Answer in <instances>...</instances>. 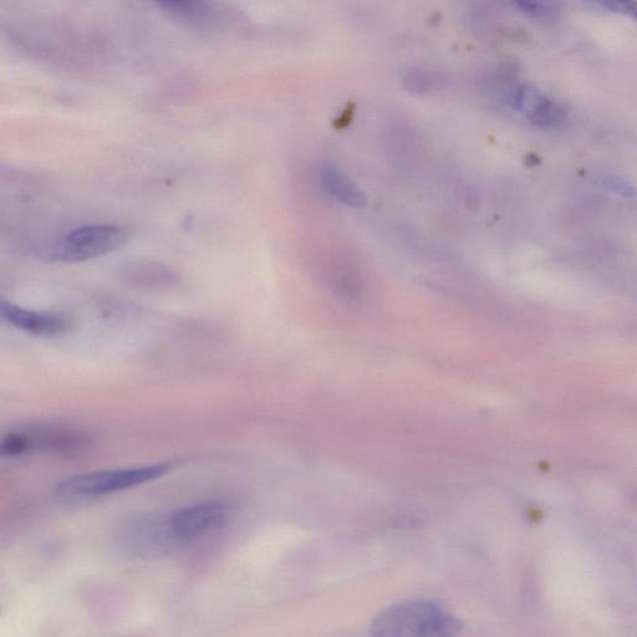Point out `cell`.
<instances>
[{
    "label": "cell",
    "mask_w": 637,
    "mask_h": 637,
    "mask_svg": "<svg viewBox=\"0 0 637 637\" xmlns=\"http://www.w3.org/2000/svg\"><path fill=\"white\" fill-rule=\"evenodd\" d=\"M402 81L405 88L415 94H428L441 86V79L437 74L422 69L406 70Z\"/></svg>",
    "instance_id": "cell-9"
},
{
    "label": "cell",
    "mask_w": 637,
    "mask_h": 637,
    "mask_svg": "<svg viewBox=\"0 0 637 637\" xmlns=\"http://www.w3.org/2000/svg\"><path fill=\"white\" fill-rule=\"evenodd\" d=\"M318 178L326 195L341 205L361 208L368 203L365 193L335 163L326 161L320 163Z\"/></svg>",
    "instance_id": "cell-7"
},
{
    "label": "cell",
    "mask_w": 637,
    "mask_h": 637,
    "mask_svg": "<svg viewBox=\"0 0 637 637\" xmlns=\"http://www.w3.org/2000/svg\"><path fill=\"white\" fill-rule=\"evenodd\" d=\"M30 445H32V440L23 435L5 437L3 441H0V458L22 455L23 452L29 450Z\"/></svg>",
    "instance_id": "cell-13"
},
{
    "label": "cell",
    "mask_w": 637,
    "mask_h": 637,
    "mask_svg": "<svg viewBox=\"0 0 637 637\" xmlns=\"http://www.w3.org/2000/svg\"><path fill=\"white\" fill-rule=\"evenodd\" d=\"M0 319L25 333L45 338L63 334L69 326V320L64 315L33 312L4 300H0Z\"/></svg>",
    "instance_id": "cell-6"
},
{
    "label": "cell",
    "mask_w": 637,
    "mask_h": 637,
    "mask_svg": "<svg viewBox=\"0 0 637 637\" xmlns=\"http://www.w3.org/2000/svg\"><path fill=\"white\" fill-rule=\"evenodd\" d=\"M511 104L524 119L542 129L557 130L567 124L564 107L533 85H519L512 93Z\"/></svg>",
    "instance_id": "cell-5"
},
{
    "label": "cell",
    "mask_w": 637,
    "mask_h": 637,
    "mask_svg": "<svg viewBox=\"0 0 637 637\" xmlns=\"http://www.w3.org/2000/svg\"><path fill=\"white\" fill-rule=\"evenodd\" d=\"M228 504L223 501H207L192 504L167 514V526L177 548H185L214 528L221 526L229 516Z\"/></svg>",
    "instance_id": "cell-4"
},
{
    "label": "cell",
    "mask_w": 637,
    "mask_h": 637,
    "mask_svg": "<svg viewBox=\"0 0 637 637\" xmlns=\"http://www.w3.org/2000/svg\"><path fill=\"white\" fill-rule=\"evenodd\" d=\"M594 181L600 187L605 188L606 191L614 192L616 195L624 197H634L635 195L634 187L618 176L598 173V175H595Z\"/></svg>",
    "instance_id": "cell-11"
},
{
    "label": "cell",
    "mask_w": 637,
    "mask_h": 637,
    "mask_svg": "<svg viewBox=\"0 0 637 637\" xmlns=\"http://www.w3.org/2000/svg\"><path fill=\"white\" fill-rule=\"evenodd\" d=\"M127 233L124 228L100 224L75 229L56 246V257L63 262L78 263L105 256L124 247Z\"/></svg>",
    "instance_id": "cell-3"
},
{
    "label": "cell",
    "mask_w": 637,
    "mask_h": 637,
    "mask_svg": "<svg viewBox=\"0 0 637 637\" xmlns=\"http://www.w3.org/2000/svg\"><path fill=\"white\" fill-rule=\"evenodd\" d=\"M523 13L535 19L552 20L559 17L558 0H512Z\"/></svg>",
    "instance_id": "cell-10"
},
{
    "label": "cell",
    "mask_w": 637,
    "mask_h": 637,
    "mask_svg": "<svg viewBox=\"0 0 637 637\" xmlns=\"http://www.w3.org/2000/svg\"><path fill=\"white\" fill-rule=\"evenodd\" d=\"M168 465H154L127 470L84 473L61 482L58 493L68 498H93L124 491L154 481L170 471Z\"/></svg>",
    "instance_id": "cell-2"
},
{
    "label": "cell",
    "mask_w": 637,
    "mask_h": 637,
    "mask_svg": "<svg viewBox=\"0 0 637 637\" xmlns=\"http://www.w3.org/2000/svg\"><path fill=\"white\" fill-rule=\"evenodd\" d=\"M462 623L433 601H407L390 606L372 620L374 636H453Z\"/></svg>",
    "instance_id": "cell-1"
},
{
    "label": "cell",
    "mask_w": 637,
    "mask_h": 637,
    "mask_svg": "<svg viewBox=\"0 0 637 637\" xmlns=\"http://www.w3.org/2000/svg\"><path fill=\"white\" fill-rule=\"evenodd\" d=\"M588 2L606 12L636 19V0H588Z\"/></svg>",
    "instance_id": "cell-12"
},
{
    "label": "cell",
    "mask_w": 637,
    "mask_h": 637,
    "mask_svg": "<svg viewBox=\"0 0 637 637\" xmlns=\"http://www.w3.org/2000/svg\"><path fill=\"white\" fill-rule=\"evenodd\" d=\"M151 2L191 22L205 20L211 10L207 0H151Z\"/></svg>",
    "instance_id": "cell-8"
}]
</instances>
